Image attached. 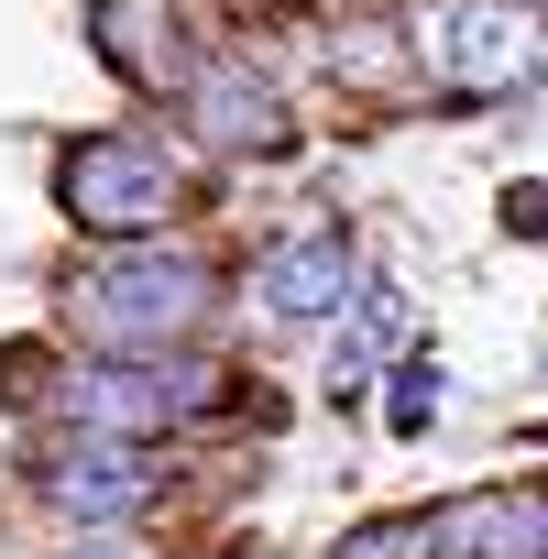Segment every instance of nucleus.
Segmentation results:
<instances>
[{"instance_id": "obj_4", "label": "nucleus", "mask_w": 548, "mask_h": 559, "mask_svg": "<svg viewBox=\"0 0 548 559\" xmlns=\"http://www.w3.org/2000/svg\"><path fill=\"white\" fill-rule=\"evenodd\" d=\"M209 406H219V362H198V352H154V362L88 352V362L56 373V428H88V439H143L154 450L165 428H187Z\"/></svg>"}, {"instance_id": "obj_6", "label": "nucleus", "mask_w": 548, "mask_h": 559, "mask_svg": "<svg viewBox=\"0 0 548 559\" xmlns=\"http://www.w3.org/2000/svg\"><path fill=\"white\" fill-rule=\"evenodd\" d=\"M34 493H45L67 526H132V515L165 493V472H154L143 439H88V428H67L56 450H34Z\"/></svg>"}, {"instance_id": "obj_7", "label": "nucleus", "mask_w": 548, "mask_h": 559, "mask_svg": "<svg viewBox=\"0 0 548 559\" xmlns=\"http://www.w3.org/2000/svg\"><path fill=\"white\" fill-rule=\"evenodd\" d=\"M352 297H362V274H352V230H341V219H308V230H286V241L252 252V308H263V330H330Z\"/></svg>"}, {"instance_id": "obj_12", "label": "nucleus", "mask_w": 548, "mask_h": 559, "mask_svg": "<svg viewBox=\"0 0 548 559\" xmlns=\"http://www.w3.org/2000/svg\"><path fill=\"white\" fill-rule=\"evenodd\" d=\"M330 559H428V504H406V515H373V526H352Z\"/></svg>"}, {"instance_id": "obj_14", "label": "nucleus", "mask_w": 548, "mask_h": 559, "mask_svg": "<svg viewBox=\"0 0 548 559\" xmlns=\"http://www.w3.org/2000/svg\"><path fill=\"white\" fill-rule=\"evenodd\" d=\"M67 559H143V548H110V537H99V548H67Z\"/></svg>"}, {"instance_id": "obj_8", "label": "nucleus", "mask_w": 548, "mask_h": 559, "mask_svg": "<svg viewBox=\"0 0 548 559\" xmlns=\"http://www.w3.org/2000/svg\"><path fill=\"white\" fill-rule=\"evenodd\" d=\"M88 56L132 88V99H176L198 78V34L176 0H88Z\"/></svg>"}, {"instance_id": "obj_3", "label": "nucleus", "mask_w": 548, "mask_h": 559, "mask_svg": "<svg viewBox=\"0 0 548 559\" xmlns=\"http://www.w3.org/2000/svg\"><path fill=\"white\" fill-rule=\"evenodd\" d=\"M417 78L461 110L515 99L548 78V12L537 0H439V12H417Z\"/></svg>"}, {"instance_id": "obj_11", "label": "nucleus", "mask_w": 548, "mask_h": 559, "mask_svg": "<svg viewBox=\"0 0 548 559\" xmlns=\"http://www.w3.org/2000/svg\"><path fill=\"white\" fill-rule=\"evenodd\" d=\"M384 428H395V439H428V428H439V362H428V352H417V362H395Z\"/></svg>"}, {"instance_id": "obj_15", "label": "nucleus", "mask_w": 548, "mask_h": 559, "mask_svg": "<svg viewBox=\"0 0 548 559\" xmlns=\"http://www.w3.org/2000/svg\"><path fill=\"white\" fill-rule=\"evenodd\" d=\"M537 12H548V0H537Z\"/></svg>"}, {"instance_id": "obj_2", "label": "nucleus", "mask_w": 548, "mask_h": 559, "mask_svg": "<svg viewBox=\"0 0 548 559\" xmlns=\"http://www.w3.org/2000/svg\"><path fill=\"white\" fill-rule=\"evenodd\" d=\"M56 219L78 241H165L176 219H198V176L165 132L143 121H110V132H78L56 143V176H45Z\"/></svg>"}, {"instance_id": "obj_10", "label": "nucleus", "mask_w": 548, "mask_h": 559, "mask_svg": "<svg viewBox=\"0 0 548 559\" xmlns=\"http://www.w3.org/2000/svg\"><path fill=\"white\" fill-rule=\"evenodd\" d=\"M330 78H341L352 99H395V88L417 78V34H406L395 12H341V23H330Z\"/></svg>"}, {"instance_id": "obj_13", "label": "nucleus", "mask_w": 548, "mask_h": 559, "mask_svg": "<svg viewBox=\"0 0 548 559\" xmlns=\"http://www.w3.org/2000/svg\"><path fill=\"white\" fill-rule=\"evenodd\" d=\"M504 241H548V176H515L504 187Z\"/></svg>"}, {"instance_id": "obj_5", "label": "nucleus", "mask_w": 548, "mask_h": 559, "mask_svg": "<svg viewBox=\"0 0 548 559\" xmlns=\"http://www.w3.org/2000/svg\"><path fill=\"white\" fill-rule=\"evenodd\" d=\"M176 99H187V132H198L209 165H274V154H297V110H286V88H274L252 56H198V78Z\"/></svg>"}, {"instance_id": "obj_9", "label": "nucleus", "mask_w": 548, "mask_h": 559, "mask_svg": "<svg viewBox=\"0 0 548 559\" xmlns=\"http://www.w3.org/2000/svg\"><path fill=\"white\" fill-rule=\"evenodd\" d=\"M428 559H548V472L439 493L428 504Z\"/></svg>"}, {"instance_id": "obj_1", "label": "nucleus", "mask_w": 548, "mask_h": 559, "mask_svg": "<svg viewBox=\"0 0 548 559\" xmlns=\"http://www.w3.org/2000/svg\"><path fill=\"white\" fill-rule=\"evenodd\" d=\"M67 297V330L110 362H154V352H187L209 319H219V263L187 252V241H99L56 274Z\"/></svg>"}]
</instances>
